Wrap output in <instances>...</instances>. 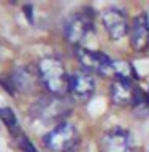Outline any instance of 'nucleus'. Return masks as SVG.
<instances>
[{
	"label": "nucleus",
	"mask_w": 149,
	"mask_h": 152,
	"mask_svg": "<svg viewBox=\"0 0 149 152\" xmlns=\"http://www.w3.org/2000/svg\"><path fill=\"white\" fill-rule=\"evenodd\" d=\"M81 138L76 127L70 122H60L43 136V144L51 152H75Z\"/></svg>",
	"instance_id": "f03ea898"
},
{
	"label": "nucleus",
	"mask_w": 149,
	"mask_h": 152,
	"mask_svg": "<svg viewBox=\"0 0 149 152\" xmlns=\"http://www.w3.org/2000/svg\"><path fill=\"white\" fill-rule=\"evenodd\" d=\"M40 83L52 97H64L68 92V73L56 57H43L37 64Z\"/></svg>",
	"instance_id": "f257e3e1"
},
{
	"label": "nucleus",
	"mask_w": 149,
	"mask_h": 152,
	"mask_svg": "<svg viewBox=\"0 0 149 152\" xmlns=\"http://www.w3.org/2000/svg\"><path fill=\"white\" fill-rule=\"evenodd\" d=\"M138 92L140 87H137L133 81L127 79H114L109 86V98L117 106H132L138 97Z\"/></svg>",
	"instance_id": "9b49d317"
},
{
	"label": "nucleus",
	"mask_w": 149,
	"mask_h": 152,
	"mask_svg": "<svg viewBox=\"0 0 149 152\" xmlns=\"http://www.w3.org/2000/svg\"><path fill=\"white\" fill-rule=\"evenodd\" d=\"M128 35H130V46L135 52H145L149 49V18L146 13L133 18Z\"/></svg>",
	"instance_id": "9d476101"
},
{
	"label": "nucleus",
	"mask_w": 149,
	"mask_h": 152,
	"mask_svg": "<svg viewBox=\"0 0 149 152\" xmlns=\"http://www.w3.org/2000/svg\"><path fill=\"white\" fill-rule=\"evenodd\" d=\"M70 111L68 104L60 97H41L30 108V114L41 122H64V116Z\"/></svg>",
	"instance_id": "7ed1b4c3"
},
{
	"label": "nucleus",
	"mask_w": 149,
	"mask_h": 152,
	"mask_svg": "<svg viewBox=\"0 0 149 152\" xmlns=\"http://www.w3.org/2000/svg\"><path fill=\"white\" fill-rule=\"evenodd\" d=\"M10 79H11L14 92H22V94H33L38 86L41 84L37 65L35 66H30V65L16 66L11 71V75H10Z\"/></svg>",
	"instance_id": "0eeeda50"
},
{
	"label": "nucleus",
	"mask_w": 149,
	"mask_h": 152,
	"mask_svg": "<svg viewBox=\"0 0 149 152\" xmlns=\"http://www.w3.org/2000/svg\"><path fill=\"white\" fill-rule=\"evenodd\" d=\"M14 141H16V144H18V147H19V151H21V152H37L35 146L32 144L30 140H29L24 133H21L19 136L14 138Z\"/></svg>",
	"instance_id": "4468645a"
},
{
	"label": "nucleus",
	"mask_w": 149,
	"mask_h": 152,
	"mask_svg": "<svg viewBox=\"0 0 149 152\" xmlns=\"http://www.w3.org/2000/svg\"><path fill=\"white\" fill-rule=\"evenodd\" d=\"M113 76L114 79H127V81H133L138 78L130 62H124V60L113 62Z\"/></svg>",
	"instance_id": "ddd939ff"
},
{
	"label": "nucleus",
	"mask_w": 149,
	"mask_h": 152,
	"mask_svg": "<svg viewBox=\"0 0 149 152\" xmlns=\"http://www.w3.org/2000/svg\"><path fill=\"white\" fill-rule=\"evenodd\" d=\"M146 95H148V98H149V90H148V94H146Z\"/></svg>",
	"instance_id": "2eb2a0df"
},
{
	"label": "nucleus",
	"mask_w": 149,
	"mask_h": 152,
	"mask_svg": "<svg viewBox=\"0 0 149 152\" xmlns=\"http://www.w3.org/2000/svg\"><path fill=\"white\" fill-rule=\"evenodd\" d=\"M78 59L81 65L90 73H98L105 76H113V59L102 51L78 49Z\"/></svg>",
	"instance_id": "39448f33"
},
{
	"label": "nucleus",
	"mask_w": 149,
	"mask_h": 152,
	"mask_svg": "<svg viewBox=\"0 0 149 152\" xmlns=\"http://www.w3.org/2000/svg\"><path fill=\"white\" fill-rule=\"evenodd\" d=\"M0 119H2V122L5 124V127L8 128L10 135H11L13 138H16L22 133L18 119H16V116H14V111L11 108H0Z\"/></svg>",
	"instance_id": "f8f14e48"
},
{
	"label": "nucleus",
	"mask_w": 149,
	"mask_h": 152,
	"mask_svg": "<svg viewBox=\"0 0 149 152\" xmlns=\"http://www.w3.org/2000/svg\"><path fill=\"white\" fill-rule=\"evenodd\" d=\"M95 92V81L87 71H76L68 76V94L71 100L86 103Z\"/></svg>",
	"instance_id": "423d86ee"
},
{
	"label": "nucleus",
	"mask_w": 149,
	"mask_h": 152,
	"mask_svg": "<svg viewBox=\"0 0 149 152\" xmlns=\"http://www.w3.org/2000/svg\"><path fill=\"white\" fill-rule=\"evenodd\" d=\"M102 22L105 26V30H106L108 37L114 41L124 38L128 33V28H130L127 16L124 14V11H121L117 8L105 10L102 14Z\"/></svg>",
	"instance_id": "1a4fd4ad"
},
{
	"label": "nucleus",
	"mask_w": 149,
	"mask_h": 152,
	"mask_svg": "<svg viewBox=\"0 0 149 152\" xmlns=\"http://www.w3.org/2000/svg\"><path fill=\"white\" fill-rule=\"evenodd\" d=\"M94 32V18L90 13H78L67 22L65 38L71 45H81Z\"/></svg>",
	"instance_id": "20e7f679"
},
{
	"label": "nucleus",
	"mask_w": 149,
	"mask_h": 152,
	"mask_svg": "<svg viewBox=\"0 0 149 152\" xmlns=\"http://www.w3.org/2000/svg\"><path fill=\"white\" fill-rule=\"evenodd\" d=\"M102 152H133V141L127 130L114 127L108 130L100 140Z\"/></svg>",
	"instance_id": "6e6552de"
}]
</instances>
